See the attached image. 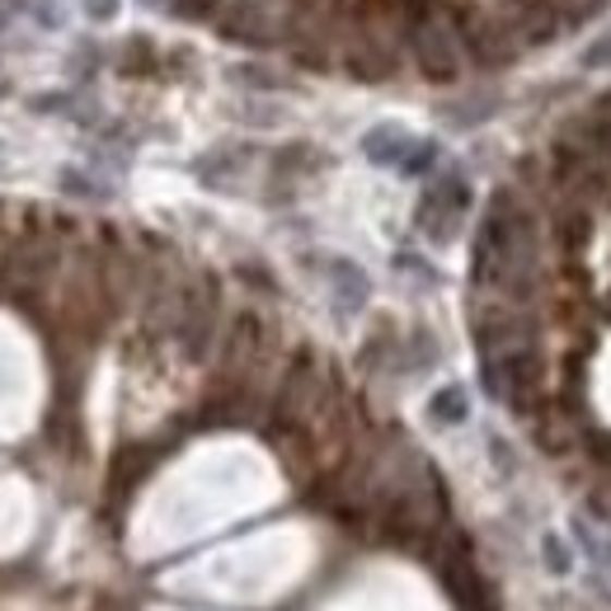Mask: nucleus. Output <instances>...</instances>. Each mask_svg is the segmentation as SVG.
<instances>
[{"label": "nucleus", "mask_w": 611, "mask_h": 611, "mask_svg": "<svg viewBox=\"0 0 611 611\" xmlns=\"http://www.w3.org/2000/svg\"><path fill=\"white\" fill-rule=\"evenodd\" d=\"M330 278H334V296H339V310H357L367 302V273L349 259H334L330 264Z\"/></svg>", "instance_id": "39448f33"}, {"label": "nucleus", "mask_w": 611, "mask_h": 611, "mask_svg": "<svg viewBox=\"0 0 611 611\" xmlns=\"http://www.w3.org/2000/svg\"><path fill=\"white\" fill-rule=\"evenodd\" d=\"M160 5L179 14V20H217L227 10V0H160Z\"/></svg>", "instance_id": "0eeeda50"}, {"label": "nucleus", "mask_w": 611, "mask_h": 611, "mask_svg": "<svg viewBox=\"0 0 611 611\" xmlns=\"http://www.w3.org/2000/svg\"><path fill=\"white\" fill-rule=\"evenodd\" d=\"M466 212H471V184H466V174L447 170V174H438L433 184L424 188V198H419V231L433 245H452L456 235H461V227H466Z\"/></svg>", "instance_id": "f03ea898"}, {"label": "nucleus", "mask_w": 611, "mask_h": 611, "mask_svg": "<svg viewBox=\"0 0 611 611\" xmlns=\"http://www.w3.org/2000/svg\"><path fill=\"white\" fill-rule=\"evenodd\" d=\"M541 5L555 10L564 24H584V20H592V14H602L607 0H541Z\"/></svg>", "instance_id": "6e6552de"}, {"label": "nucleus", "mask_w": 611, "mask_h": 611, "mask_svg": "<svg viewBox=\"0 0 611 611\" xmlns=\"http://www.w3.org/2000/svg\"><path fill=\"white\" fill-rule=\"evenodd\" d=\"M531 419H536V442H541L546 452H555V456L574 452V447L584 442V424H578L564 405H541Z\"/></svg>", "instance_id": "20e7f679"}, {"label": "nucleus", "mask_w": 611, "mask_h": 611, "mask_svg": "<svg viewBox=\"0 0 611 611\" xmlns=\"http://www.w3.org/2000/svg\"><path fill=\"white\" fill-rule=\"evenodd\" d=\"M363 156L386 170H400V174H424L438 160V146L410 137L405 127H371L363 137Z\"/></svg>", "instance_id": "7ed1b4c3"}, {"label": "nucleus", "mask_w": 611, "mask_h": 611, "mask_svg": "<svg viewBox=\"0 0 611 611\" xmlns=\"http://www.w3.org/2000/svg\"><path fill=\"white\" fill-rule=\"evenodd\" d=\"M588 118H592V127H598V137H602L607 156H611V95H602L598 103H592V109H588Z\"/></svg>", "instance_id": "9d476101"}, {"label": "nucleus", "mask_w": 611, "mask_h": 611, "mask_svg": "<svg viewBox=\"0 0 611 611\" xmlns=\"http://www.w3.org/2000/svg\"><path fill=\"white\" fill-rule=\"evenodd\" d=\"M89 14H95V20H109V14L118 10V0H89V5H85Z\"/></svg>", "instance_id": "f8f14e48"}, {"label": "nucleus", "mask_w": 611, "mask_h": 611, "mask_svg": "<svg viewBox=\"0 0 611 611\" xmlns=\"http://www.w3.org/2000/svg\"><path fill=\"white\" fill-rule=\"evenodd\" d=\"M546 564H550L555 574H570V555H564L560 541H546Z\"/></svg>", "instance_id": "9b49d317"}, {"label": "nucleus", "mask_w": 611, "mask_h": 611, "mask_svg": "<svg viewBox=\"0 0 611 611\" xmlns=\"http://www.w3.org/2000/svg\"><path fill=\"white\" fill-rule=\"evenodd\" d=\"M466 414H471V400H466L461 386H442V391L428 400V419L433 424H461Z\"/></svg>", "instance_id": "423d86ee"}, {"label": "nucleus", "mask_w": 611, "mask_h": 611, "mask_svg": "<svg viewBox=\"0 0 611 611\" xmlns=\"http://www.w3.org/2000/svg\"><path fill=\"white\" fill-rule=\"evenodd\" d=\"M584 66H588V71H607V66H611V28H607V34H598V38H592L588 48H584Z\"/></svg>", "instance_id": "1a4fd4ad"}, {"label": "nucleus", "mask_w": 611, "mask_h": 611, "mask_svg": "<svg viewBox=\"0 0 611 611\" xmlns=\"http://www.w3.org/2000/svg\"><path fill=\"white\" fill-rule=\"evenodd\" d=\"M405 38H410V52L419 71L428 81H456L461 71L471 66V48H466V28H461L452 14L433 0H419L410 10V24H405Z\"/></svg>", "instance_id": "f257e3e1"}]
</instances>
